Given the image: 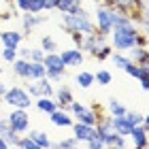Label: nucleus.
Returning a JSON list of instances; mask_svg holds the SVG:
<instances>
[{"label":"nucleus","instance_id":"f257e3e1","mask_svg":"<svg viewBox=\"0 0 149 149\" xmlns=\"http://www.w3.org/2000/svg\"><path fill=\"white\" fill-rule=\"evenodd\" d=\"M62 28L72 34V32H81V34H92L96 32V24H94L92 15L83 6L77 13H62Z\"/></svg>","mask_w":149,"mask_h":149},{"label":"nucleus","instance_id":"f03ea898","mask_svg":"<svg viewBox=\"0 0 149 149\" xmlns=\"http://www.w3.org/2000/svg\"><path fill=\"white\" fill-rule=\"evenodd\" d=\"M139 26L130 24V26H119V28H113L111 32V47L115 51H130L132 47H136V34H139Z\"/></svg>","mask_w":149,"mask_h":149},{"label":"nucleus","instance_id":"7ed1b4c3","mask_svg":"<svg viewBox=\"0 0 149 149\" xmlns=\"http://www.w3.org/2000/svg\"><path fill=\"white\" fill-rule=\"evenodd\" d=\"M117 13H119V11H115L113 6L104 4V2H100V4L96 6V22H94V24H96V30L109 36L111 32H113V28H115V19H117Z\"/></svg>","mask_w":149,"mask_h":149},{"label":"nucleus","instance_id":"20e7f679","mask_svg":"<svg viewBox=\"0 0 149 149\" xmlns=\"http://www.w3.org/2000/svg\"><path fill=\"white\" fill-rule=\"evenodd\" d=\"M2 100L11 107V109H30L32 107V96L28 94L26 87H19V85L6 87Z\"/></svg>","mask_w":149,"mask_h":149},{"label":"nucleus","instance_id":"39448f33","mask_svg":"<svg viewBox=\"0 0 149 149\" xmlns=\"http://www.w3.org/2000/svg\"><path fill=\"white\" fill-rule=\"evenodd\" d=\"M68 111L74 117V121H83V124H90V126H96L100 119V113L94 107H85L83 102H77V100H72L68 104Z\"/></svg>","mask_w":149,"mask_h":149},{"label":"nucleus","instance_id":"423d86ee","mask_svg":"<svg viewBox=\"0 0 149 149\" xmlns=\"http://www.w3.org/2000/svg\"><path fill=\"white\" fill-rule=\"evenodd\" d=\"M43 64H45V70H47V79H49L51 83H53V81H62V79H64L66 66H64V62H62V58H60L58 51L45 53Z\"/></svg>","mask_w":149,"mask_h":149},{"label":"nucleus","instance_id":"0eeeda50","mask_svg":"<svg viewBox=\"0 0 149 149\" xmlns=\"http://www.w3.org/2000/svg\"><path fill=\"white\" fill-rule=\"evenodd\" d=\"M6 121L15 132L24 134L30 130V117H28V109H11V113L6 115Z\"/></svg>","mask_w":149,"mask_h":149},{"label":"nucleus","instance_id":"6e6552de","mask_svg":"<svg viewBox=\"0 0 149 149\" xmlns=\"http://www.w3.org/2000/svg\"><path fill=\"white\" fill-rule=\"evenodd\" d=\"M104 45H107V34H102V32L96 30V32H92V34H85V36H83L81 51H83V53H90V56L94 58Z\"/></svg>","mask_w":149,"mask_h":149},{"label":"nucleus","instance_id":"1a4fd4ad","mask_svg":"<svg viewBox=\"0 0 149 149\" xmlns=\"http://www.w3.org/2000/svg\"><path fill=\"white\" fill-rule=\"evenodd\" d=\"M28 94L32 98H38V96H53V85H51V81L43 77V79H32V83H28Z\"/></svg>","mask_w":149,"mask_h":149},{"label":"nucleus","instance_id":"9d476101","mask_svg":"<svg viewBox=\"0 0 149 149\" xmlns=\"http://www.w3.org/2000/svg\"><path fill=\"white\" fill-rule=\"evenodd\" d=\"M70 128H72V136L77 139L79 143H87L92 136H96V126L83 124V121H74Z\"/></svg>","mask_w":149,"mask_h":149},{"label":"nucleus","instance_id":"9b49d317","mask_svg":"<svg viewBox=\"0 0 149 149\" xmlns=\"http://www.w3.org/2000/svg\"><path fill=\"white\" fill-rule=\"evenodd\" d=\"M49 119H51V124L58 126V128H70L74 124V117L70 115V111L62 109V107H58L53 113H49Z\"/></svg>","mask_w":149,"mask_h":149},{"label":"nucleus","instance_id":"f8f14e48","mask_svg":"<svg viewBox=\"0 0 149 149\" xmlns=\"http://www.w3.org/2000/svg\"><path fill=\"white\" fill-rule=\"evenodd\" d=\"M60 58H62V62H64L66 68H70V66H81V64H83V51H81L79 47H72V49H62Z\"/></svg>","mask_w":149,"mask_h":149},{"label":"nucleus","instance_id":"ddd939ff","mask_svg":"<svg viewBox=\"0 0 149 149\" xmlns=\"http://www.w3.org/2000/svg\"><path fill=\"white\" fill-rule=\"evenodd\" d=\"M100 2L113 6L119 13H128V15H134L136 9H139V0H100Z\"/></svg>","mask_w":149,"mask_h":149},{"label":"nucleus","instance_id":"4468645a","mask_svg":"<svg viewBox=\"0 0 149 149\" xmlns=\"http://www.w3.org/2000/svg\"><path fill=\"white\" fill-rule=\"evenodd\" d=\"M130 141H132V145L136 147V149H145V147H149V134H147V130L143 126H132V130H130Z\"/></svg>","mask_w":149,"mask_h":149},{"label":"nucleus","instance_id":"2eb2a0df","mask_svg":"<svg viewBox=\"0 0 149 149\" xmlns=\"http://www.w3.org/2000/svg\"><path fill=\"white\" fill-rule=\"evenodd\" d=\"M45 22H47V15H40V13H26V15H22V28L26 34H30L36 26H43Z\"/></svg>","mask_w":149,"mask_h":149},{"label":"nucleus","instance_id":"dca6fc26","mask_svg":"<svg viewBox=\"0 0 149 149\" xmlns=\"http://www.w3.org/2000/svg\"><path fill=\"white\" fill-rule=\"evenodd\" d=\"M100 139L104 141V147H128V141L126 136H121V134H117L115 130H109V132H104V134H98Z\"/></svg>","mask_w":149,"mask_h":149},{"label":"nucleus","instance_id":"f3484780","mask_svg":"<svg viewBox=\"0 0 149 149\" xmlns=\"http://www.w3.org/2000/svg\"><path fill=\"white\" fill-rule=\"evenodd\" d=\"M22 38L24 34L19 30H6V32H0V40H2V47H17L22 45Z\"/></svg>","mask_w":149,"mask_h":149},{"label":"nucleus","instance_id":"a211bd4d","mask_svg":"<svg viewBox=\"0 0 149 149\" xmlns=\"http://www.w3.org/2000/svg\"><path fill=\"white\" fill-rule=\"evenodd\" d=\"M53 98H56V102L58 107H62V109H68V104L72 102V92H70V87H66V85H60L56 92H53Z\"/></svg>","mask_w":149,"mask_h":149},{"label":"nucleus","instance_id":"6ab92c4d","mask_svg":"<svg viewBox=\"0 0 149 149\" xmlns=\"http://www.w3.org/2000/svg\"><path fill=\"white\" fill-rule=\"evenodd\" d=\"M111 126H113V130L117 134H121V136H126V139H128V134L132 130V126L128 124V119L124 115H111Z\"/></svg>","mask_w":149,"mask_h":149},{"label":"nucleus","instance_id":"aec40b11","mask_svg":"<svg viewBox=\"0 0 149 149\" xmlns=\"http://www.w3.org/2000/svg\"><path fill=\"white\" fill-rule=\"evenodd\" d=\"M30 60H24V58H17L15 62H13V72L17 74L19 79H26V81H30Z\"/></svg>","mask_w":149,"mask_h":149},{"label":"nucleus","instance_id":"412c9836","mask_svg":"<svg viewBox=\"0 0 149 149\" xmlns=\"http://www.w3.org/2000/svg\"><path fill=\"white\" fill-rule=\"evenodd\" d=\"M34 104H36V109L40 113H47V115L58 109V102H56V98H53V96H38Z\"/></svg>","mask_w":149,"mask_h":149},{"label":"nucleus","instance_id":"4be33fe9","mask_svg":"<svg viewBox=\"0 0 149 149\" xmlns=\"http://www.w3.org/2000/svg\"><path fill=\"white\" fill-rule=\"evenodd\" d=\"M28 136L36 143V147H38V149L53 147V143L49 141V136H47V132H43V130H30V132H28Z\"/></svg>","mask_w":149,"mask_h":149},{"label":"nucleus","instance_id":"5701e85b","mask_svg":"<svg viewBox=\"0 0 149 149\" xmlns=\"http://www.w3.org/2000/svg\"><path fill=\"white\" fill-rule=\"evenodd\" d=\"M81 6H83L81 0H58L56 11H60V13H77Z\"/></svg>","mask_w":149,"mask_h":149},{"label":"nucleus","instance_id":"b1692460","mask_svg":"<svg viewBox=\"0 0 149 149\" xmlns=\"http://www.w3.org/2000/svg\"><path fill=\"white\" fill-rule=\"evenodd\" d=\"M74 83H77L79 87H83V90L92 87V85H94V72H90V70H81V72H77V77H74Z\"/></svg>","mask_w":149,"mask_h":149},{"label":"nucleus","instance_id":"393cba45","mask_svg":"<svg viewBox=\"0 0 149 149\" xmlns=\"http://www.w3.org/2000/svg\"><path fill=\"white\" fill-rule=\"evenodd\" d=\"M107 111H109V115H126V104L121 102V100H117V98H109V102H107Z\"/></svg>","mask_w":149,"mask_h":149},{"label":"nucleus","instance_id":"a878e982","mask_svg":"<svg viewBox=\"0 0 149 149\" xmlns=\"http://www.w3.org/2000/svg\"><path fill=\"white\" fill-rule=\"evenodd\" d=\"M130 58H132V62H136V64H143L145 62V58L149 56V49L147 47H132L130 51Z\"/></svg>","mask_w":149,"mask_h":149},{"label":"nucleus","instance_id":"bb28decb","mask_svg":"<svg viewBox=\"0 0 149 149\" xmlns=\"http://www.w3.org/2000/svg\"><path fill=\"white\" fill-rule=\"evenodd\" d=\"M32 62V60H30ZM47 77V70H45V64L43 62H32L30 64V81L32 79H43Z\"/></svg>","mask_w":149,"mask_h":149},{"label":"nucleus","instance_id":"cd10ccee","mask_svg":"<svg viewBox=\"0 0 149 149\" xmlns=\"http://www.w3.org/2000/svg\"><path fill=\"white\" fill-rule=\"evenodd\" d=\"M94 83L109 85V83H113V74L107 70V68H100V70H96V74H94Z\"/></svg>","mask_w":149,"mask_h":149},{"label":"nucleus","instance_id":"c85d7f7f","mask_svg":"<svg viewBox=\"0 0 149 149\" xmlns=\"http://www.w3.org/2000/svg\"><path fill=\"white\" fill-rule=\"evenodd\" d=\"M40 49H43L45 53H53V51H58V43H56V38H53V36H43V38H40Z\"/></svg>","mask_w":149,"mask_h":149},{"label":"nucleus","instance_id":"c756f323","mask_svg":"<svg viewBox=\"0 0 149 149\" xmlns=\"http://www.w3.org/2000/svg\"><path fill=\"white\" fill-rule=\"evenodd\" d=\"M2 60L9 62V64H13L17 60V49L15 47H2Z\"/></svg>","mask_w":149,"mask_h":149},{"label":"nucleus","instance_id":"7c9ffc66","mask_svg":"<svg viewBox=\"0 0 149 149\" xmlns=\"http://www.w3.org/2000/svg\"><path fill=\"white\" fill-rule=\"evenodd\" d=\"M124 117L128 119V124H130V126H139L141 121H143V113H139V111H126Z\"/></svg>","mask_w":149,"mask_h":149},{"label":"nucleus","instance_id":"2f4dec72","mask_svg":"<svg viewBox=\"0 0 149 149\" xmlns=\"http://www.w3.org/2000/svg\"><path fill=\"white\" fill-rule=\"evenodd\" d=\"M56 147H60V149H74V147H79V141L74 139V136H70V139H60L58 143H56Z\"/></svg>","mask_w":149,"mask_h":149},{"label":"nucleus","instance_id":"473e14b6","mask_svg":"<svg viewBox=\"0 0 149 149\" xmlns=\"http://www.w3.org/2000/svg\"><path fill=\"white\" fill-rule=\"evenodd\" d=\"M15 147H22V149H38L36 147V143L32 141L30 136H19V141H17V145Z\"/></svg>","mask_w":149,"mask_h":149},{"label":"nucleus","instance_id":"72a5a7b5","mask_svg":"<svg viewBox=\"0 0 149 149\" xmlns=\"http://www.w3.org/2000/svg\"><path fill=\"white\" fill-rule=\"evenodd\" d=\"M139 81H141V87H143L145 92H149V70L145 68L143 64H141V77H139Z\"/></svg>","mask_w":149,"mask_h":149},{"label":"nucleus","instance_id":"f704fd0d","mask_svg":"<svg viewBox=\"0 0 149 149\" xmlns=\"http://www.w3.org/2000/svg\"><path fill=\"white\" fill-rule=\"evenodd\" d=\"M111 53H113V47H111L109 43H107V45H104V47H102V49H100V51H98V53H96L94 58L102 62V60H109V56H111Z\"/></svg>","mask_w":149,"mask_h":149},{"label":"nucleus","instance_id":"c9c22d12","mask_svg":"<svg viewBox=\"0 0 149 149\" xmlns=\"http://www.w3.org/2000/svg\"><path fill=\"white\" fill-rule=\"evenodd\" d=\"M45 6H43V0H30L28 2V13H43Z\"/></svg>","mask_w":149,"mask_h":149},{"label":"nucleus","instance_id":"e433bc0d","mask_svg":"<svg viewBox=\"0 0 149 149\" xmlns=\"http://www.w3.org/2000/svg\"><path fill=\"white\" fill-rule=\"evenodd\" d=\"M85 145L90 147V149H104V141H102V139H100L98 134H96V136H92V139L87 141Z\"/></svg>","mask_w":149,"mask_h":149},{"label":"nucleus","instance_id":"4c0bfd02","mask_svg":"<svg viewBox=\"0 0 149 149\" xmlns=\"http://www.w3.org/2000/svg\"><path fill=\"white\" fill-rule=\"evenodd\" d=\"M30 60H32V62H43V60H45V51L40 49V47H38V49H36V47H34V49L30 47Z\"/></svg>","mask_w":149,"mask_h":149},{"label":"nucleus","instance_id":"58836bf2","mask_svg":"<svg viewBox=\"0 0 149 149\" xmlns=\"http://www.w3.org/2000/svg\"><path fill=\"white\" fill-rule=\"evenodd\" d=\"M83 36H85V34H81V32H72V34H70L72 43H74V47H79V49H81V43H83Z\"/></svg>","mask_w":149,"mask_h":149},{"label":"nucleus","instance_id":"ea45409f","mask_svg":"<svg viewBox=\"0 0 149 149\" xmlns=\"http://www.w3.org/2000/svg\"><path fill=\"white\" fill-rule=\"evenodd\" d=\"M13 2H15V6L22 13H28V2H30V0H13Z\"/></svg>","mask_w":149,"mask_h":149},{"label":"nucleus","instance_id":"a19ab883","mask_svg":"<svg viewBox=\"0 0 149 149\" xmlns=\"http://www.w3.org/2000/svg\"><path fill=\"white\" fill-rule=\"evenodd\" d=\"M17 58L30 60V47H24V49H19V47H17Z\"/></svg>","mask_w":149,"mask_h":149},{"label":"nucleus","instance_id":"79ce46f5","mask_svg":"<svg viewBox=\"0 0 149 149\" xmlns=\"http://www.w3.org/2000/svg\"><path fill=\"white\" fill-rule=\"evenodd\" d=\"M56 2H58V0H43L45 11H53V9H56Z\"/></svg>","mask_w":149,"mask_h":149},{"label":"nucleus","instance_id":"37998d69","mask_svg":"<svg viewBox=\"0 0 149 149\" xmlns=\"http://www.w3.org/2000/svg\"><path fill=\"white\" fill-rule=\"evenodd\" d=\"M141 126H143L145 130H147V134H149V113H147V115H143V121H141Z\"/></svg>","mask_w":149,"mask_h":149},{"label":"nucleus","instance_id":"c03bdc74","mask_svg":"<svg viewBox=\"0 0 149 149\" xmlns=\"http://www.w3.org/2000/svg\"><path fill=\"white\" fill-rule=\"evenodd\" d=\"M6 147H9V143H6V141L0 136V149H6Z\"/></svg>","mask_w":149,"mask_h":149},{"label":"nucleus","instance_id":"a18cd8bd","mask_svg":"<svg viewBox=\"0 0 149 149\" xmlns=\"http://www.w3.org/2000/svg\"><path fill=\"white\" fill-rule=\"evenodd\" d=\"M4 92H6V85H4V83H0V98L4 96Z\"/></svg>","mask_w":149,"mask_h":149},{"label":"nucleus","instance_id":"49530a36","mask_svg":"<svg viewBox=\"0 0 149 149\" xmlns=\"http://www.w3.org/2000/svg\"><path fill=\"white\" fill-rule=\"evenodd\" d=\"M143 66H145V68H147V70H149V56H147V58H145V62H143Z\"/></svg>","mask_w":149,"mask_h":149},{"label":"nucleus","instance_id":"de8ad7c7","mask_svg":"<svg viewBox=\"0 0 149 149\" xmlns=\"http://www.w3.org/2000/svg\"><path fill=\"white\" fill-rule=\"evenodd\" d=\"M0 74H2V66H0Z\"/></svg>","mask_w":149,"mask_h":149},{"label":"nucleus","instance_id":"09e8293b","mask_svg":"<svg viewBox=\"0 0 149 149\" xmlns=\"http://www.w3.org/2000/svg\"><path fill=\"white\" fill-rule=\"evenodd\" d=\"M0 100H2V98H0Z\"/></svg>","mask_w":149,"mask_h":149},{"label":"nucleus","instance_id":"8fccbe9b","mask_svg":"<svg viewBox=\"0 0 149 149\" xmlns=\"http://www.w3.org/2000/svg\"><path fill=\"white\" fill-rule=\"evenodd\" d=\"M0 32H2V30H0Z\"/></svg>","mask_w":149,"mask_h":149}]
</instances>
